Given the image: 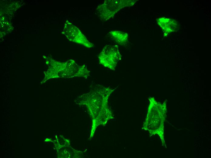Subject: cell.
<instances>
[{
	"instance_id": "6da1fadb",
	"label": "cell",
	"mask_w": 211,
	"mask_h": 158,
	"mask_svg": "<svg viewBox=\"0 0 211 158\" xmlns=\"http://www.w3.org/2000/svg\"><path fill=\"white\" fill-rule=\"evenodd\" d=\"M90 97L87 101V105L90 106V110L97 117V124L105 123L107 120L112 118V113L108 105L110 95L117 88H112L98 84L91 85Z\"/></svg>"
},
{
	"instance_id": "5b68a950",
	"label": "cell",
	"mask_w": 211,
	"mask_h": 158,
	"mask_svg": "<svg viewBox=\"0 0 211 158\" xmlns=\"http://www.w3.org/2000/svg\"><path fill=\"white\" fill-rule=\"evenodd\" d=\"M64 32L65 36L71 41L88 48H92L94 46L93 43L88 40L77 27L68 21L65 23Z\"/></svg>"
},
{
	"instance_id": "3957f363",
	"label": "cell",
	"mask_w": 211,
	"mask_h": 158,
	"mask_svg": "<svg viewBox=\"0 0 211 158\" xmlns=\"http://www.w3.org/2000/svg\"><path fill=\"white\" fill-rule=\"evenodd\" d=\"M134 0H105L102 4L99 5L96 10L100 19L106 21L114 15L122 8L132 5Z\"/></svg>"
},
{
	"instance_id": "7a4b0ae2",
	"label": "cell",
	"mask_w": 211,
	"mask_h": 158,
	"mask_svg": "<svg viewBox=\"0 0 211 158\" xmlns=\"http://www.w3.org/2000/svg\"><path fill=\"white\" fill-rule=\"evenodd\" d=\"M149 104L147 115L142 129L149 132L151 136L157 134L162 145L166 148L164 136V123L166 117V106L165 101L161 103L154 97L149 98Z\"/></svg>"
},
{
	"instance_id": "277c9868",
	"label": "cell",
	"mask_w": 211,
	"mask_h": 158,
	"mask_svg": "<svg viewBox=\"0 0 211 158\" xmlns=\"http://www.w3.org/2000/svg\"><path fill=\"white\" fill-rule=\"evenodd\" d=\"M121 57L117 45H108L102 49L98 58L99 64L111 70H114L118 62L121 59Z\"/></svg>"
},
{
	"instance_id": "8992f818",
	"label": "cell",
	"mask_w": 211,
	"mask_h": 158,
	"mask_svg": "<svg viewBox=\"0 0 211 158\" xmlns=\"http://www.w3.org/2000/svg\"><path fill=\"white\" fill-rule=\"evenodd\" d=\"M111 38L117 43L124 45L128 41V35L127 33L121 31H111L109 33Z\"/></svg>"
}]
</instances>
